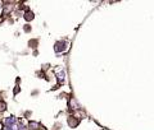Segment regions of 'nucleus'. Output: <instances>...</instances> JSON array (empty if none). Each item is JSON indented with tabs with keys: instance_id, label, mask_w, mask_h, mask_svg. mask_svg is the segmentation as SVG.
Segmentation results:
<instances>
[{
	"instance_id": "4",
	"label": "nucleus",
	"mask_w": 154,
	"mask_h": 130,
	"mask_svg": "<svg viewBox=\"0 0 154 130\" xmlns=\"http://www.w3.org/2000/svg\"><path fill=\"white\" fill-rule=\"evenodd\" d=\"M0 130H1V124H0Z\"/></svg>"
},
{
	"instance_id": "2",
	"label": "nucleus",
	"mask_w": 154,
	"mask_h": 130,
	"mask_svg": "<svg viewBox=\"0 0 154 130\" xmlns=\"http://www.w3.org/2000/svg\"><path fill=\"white\" fill-rule=\"evenodd\" d=\"M17 124H18V126H17V129H18V130H26V129H27V127H26V125L23 124L22 121H18Z\"/></svg>"
},
{
	"instance_id": "5",
	"label": "nucleus",
	"mask_w": 154,
	"mask_h": 130,
	"mask_svg": "<svg viewBox=\"0 0 154 130\" xmlns=\"http://www.w3.org/2000/svg\"><path fill=\"white\" fill-rule=\"evenodd\" d=\"M0 7H1V3H0Z\"/></svg>"
},
{
	"instance_id": "3",
	"label": "nucleus",
	"mask_w": 154,
	"mask_h": 130,
	"mask_svg": "<svg viewBox=\"0 0 154 130\" xmlns=\"http://www.w3.org/2000/svg\"><path fill=\"white\" fill-rule=\"evenodd\" d=\"M26 17H27V18H26L27 20H31V19H32V17H33V14H32V13H28V14L26 15Z\"/></svg>"
},
{
	"instance_id": "1",
	"label": "nucleus",
	"mask_w": 154,
	"mask_h": 130,
	"mask_svg": "<svg viewBox=\"0 0 154 130\" xmlns=\"http://www.w3.org/2000/svg\"><path fill=\"white\" fill-rule=\"evenodd\" d=\"M4 124H5V127H12V126H15L17 121H15L14 117H8V119L4 120Z\"/></svg>"
}]
</instances>
